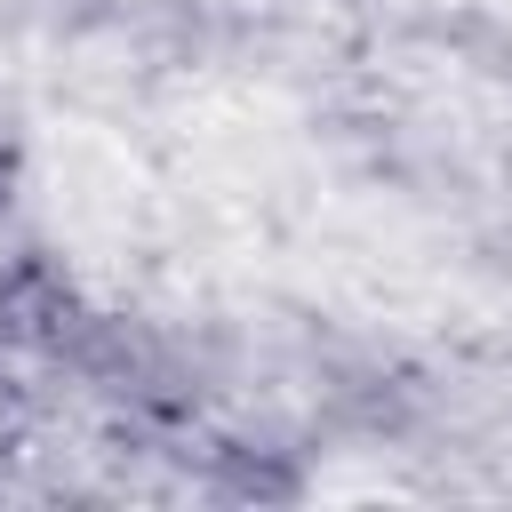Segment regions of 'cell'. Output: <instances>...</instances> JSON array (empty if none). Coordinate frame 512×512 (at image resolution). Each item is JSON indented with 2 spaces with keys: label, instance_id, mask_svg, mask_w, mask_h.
<instances>
[{
  "label": "cell",
  "instance_id": "3",
  "mask_svg": "<svg viewBox=\"0 0 512 512\" xmlns=\"http://www.w3.org/2000/svg\"><path fill=\"white\" fill-rule=\"evenodd\" d=\"M208 480H216V496H248V504H288V496H304V472H296L280 448H248V440H216V448H208Z\"/></svg>",
  "mask_w": 512,
  "mask_h": 512
},
{
  "label": "cell",
  "instance_id": "1",
  "mask_svg": "<svg viewBox=\"0 0 512 512\" xmlns=\"http://www.w3.org/2000/svg\"><path fill=\"white\" fill-rule=\"evenodd\" d=\"M56 368H72L88 392L120 400L128 416H184L192 408V376H184L176 344L128 312H88L80 336L56 352Z\"/></svg>",
  "mask_w": 512,
  "mask_h": 512
},
{
  "label": "cell",
  "instance_id": "2",
  "mask_svg": "<svg viewBox=\"0 0 512 512\" xmlns=\"http://www.w3.org/2000/svg\"><path fill=\"white\" fill-rule=\"evenodd\" d=\"M88 312H96V304L80 296V280H72L48 248L0 256V352H40V360H56V352L80 336Z\"/></svg>",
  "mask_w": 512,
  "mask_h": 512
},
{
  "label": "cell",
  "instance_id": "5",
  "mask_svg": "<svg viewBox=\"0 0 512 512\" xmlns=\"http://www.w3.org/2000/svg\"><path fill=\"white\" fill-rule=\"evenodd\" d=\"M8 192H16V144L0 136V208H8Z\"/></svg>",
  "mask_w": 512,
  "mask_h": 512
},
{
  "label": "cell",
  "instance_id": "4",
  "mask_svg": "<svg viewBox=\"0 0 512 512\" xmlns=\"http://www.w3.org/2000/svg\"><path fill=\"white\" fill-rule=\"evenodd\" d=\"M16 440H24V392H16V376L0 368V472L16 464Z\"/></svg>",
  "mask_w": 512,
  "mask_h": 512
}]
</instances>
